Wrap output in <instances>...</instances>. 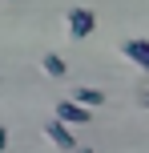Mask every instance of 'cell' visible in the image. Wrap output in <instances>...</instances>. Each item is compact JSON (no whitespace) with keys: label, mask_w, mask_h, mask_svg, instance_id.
Returning <instances> with one entry per match:
<instances>
[{"label":"cell","mask_w":149,"mask_h":153,"mask_svg":"<svg viewBox=\"0 0 149 153\" xmlns=\"http://www.w3.org/2000/svg\"><path fill=\"white\" fill-rule=\"evenodd\" d=\"M141 105H145V109H149V93H141Z\"/></svg>","instance_id":"9c48e42d"},{"label":"cell","mask_w":149,"mask_h":153,"mask_svg":"<svg viewBox=\"0 0 149 153\" xmlns=\"http://www.w3.org/2000/svg\"><path fill=\"white\" fill-rule=\"evenodd\" d=\"M121 53H125V61L141 65V69L149 73V40H141V36H129L125 45H121Z\"/></svg>","instance_id":"277c9868"},{"label":"cell","mask_w":149,"mask_h":153,"mask_svg":"<svg viewBox=\"0 0 149 153\" xmlns=\"http://www.w3.org/2000/svg\"><path fill=\"white\" fill-rule=\"evenodd\" d=\"M69 101H77V105H85V109H97V105H105V93L93 89V85H81V89H73Z\"/></svg>","instance_id":"5b68a950"},{"label":"cell","mask_w":149,"mask_h":153,"mask_svg":"<svg viewBox=\"0 0 149 153\" xmlns=\"http://www.w3.org/2000/svg\"><path fill=\"white\" fill-rule=\"evenodd\" d=\"M40 69H44L48 76H64V61L56 53H44V61H40Z\"/></svg>","instance_id":"8992f818"},{"label":"cell","mask_w":149,"mask_h":153,"mask_svg":"<svg viewBox=\"0 0 149 153\" xmlns=\"http://www.w3.org/2000/svg\"><path fill=\"white\" fill-rule=\"evenodd\" d=\"M56 121H64V125H85V121H93V109L77 105V101H56Z\"/></svg>","instance_id":"3957f363"},{"label":"cell","mask_w":149,"mask_h":153,"mask_svg":"<svg viewBox=\"0 0 149 153\" xmlns=\"http://www.w3.org/2000/svg\"><path fill=\"white\" fill-rule=\"evenodd\" d=\"M4 145H8V133H4V129H0V149H4Z\"/></svg>","instance_id":"52a82bcc"},{"label":"cell","mask_w":149,"mask_h":153,"mask_svg":"<svg viewBox=\"0 0 149 153\" xmlns=\"http://www.w3.org/2000/svg\"><path fill=\"white\" fill-rule=\"evenodd\" d=\"M44 137L53 141L56 149H64V153H73V149H77V137H73V133H69V125H64V121H56V117H53V121H44Z\"/></svg>","instance_id":"7a4b0ae2"},{"label":"cell","mask_w":149,"mask_h":153,"mask_svg":"<svg viewBox=\"0 0 149 153\" xmlns=\"http://www.w3.org/2000/svg\"><path fill=\"white\" fill-rule=\"evenodd\" d=\"M69 36L73 40H85V36H93V28H97V16H93V8H69Z\"/></svg>","instance_id":"6da1fadb"},{"label":"cell","mask_w":149,"mask_h":153,"mask_svg":"<svg viewBox=\"0 0 149 153\" xmlns=\"http://www.w3.org/2000/svg\"><path fill=\"white\" fill-rule=\"evenodd\" d=\"M73 153H93V149H89V145H77V149H73Z\"/></svg>","instance_id":"ba28073f"}]
</instances>
